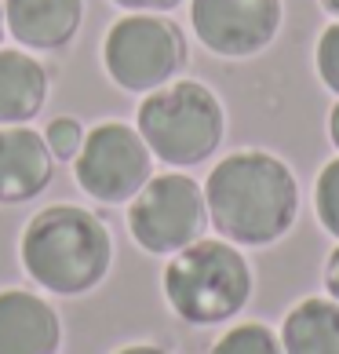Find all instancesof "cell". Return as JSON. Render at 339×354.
I'll return each mask as SVG.
<instances>
[{
  "label": "cell",
  "instance_id": "cell-1",
  "mask_svg": "<svg viewBox=\"0 0 339 354\" xmlns=\"http://www.w3.org/2000/svg\"><path fill=\"white\" fill-rule=\"evenodd\" d=\"M204 205L219 238L238 248H267L292 230L299 216V183L281 157L238 150L208 172Z\"/></svg>",
  "mask_w": 339,
  "mask_h": 354
},
{
  "label": "cell",
  "instance_id": "cell-2",
  "mask_svg": "<svg viewBox=\"0 0 339 354\" xmlns=\"http://www.w3.org/2000/svg\"><path fill=\"white\" fill-rule=\"evenodd\" d=\"M19 259L37 288L51 296H84L110 274L113 238L88 208L51 205L26 223Z\"/></svg>",
  "mask_w": 339,
  "mask_h": 354
},
{
  "label": "cell",
  "instance_id": "cell-3",
  "mask_svg": "<svg viewBox=\"0 0 339 354\" xmlns=\"http://www.w3.org/2000/svg\"><path fill=\"white\" fill-rule=\"evenodd\" d=\"M164 299L186 325H223L249 307L252 267L226 238H201L168 259Z\"/></svg>",
  "mask_w": 339,
  "mask_h": 354
},
{
  "label": "cell",
  "instance_id": "cell-4",
  "mask_svg": "<svg viewBox=\"0 0 339 354\" xmlns=\"http://www.w3.org/2000/svg\"><path fill=\"white\" fill-rule=\"evenodd\" d=\"M135 128L153 157L175 168H193L219 150L226 113L208 84L172 81L157 91H146L135 113Z\"/></svg>",
  "mask_w": 339,
  "mask_h": 354
},
{
  "label": "cell",
  "instance_id": "cell-5",
  "mask_svg": "<svg viewBox=\"0 0 339 354\" xmlns=\"http://www.w3.org/2000/svg\"><path fill=\"white\" fill-rule=\"evenodd\" d=\"M102 66L121 91H157L186 66V33L161 11H132L102 37Z\"/></svg>",
  "mask_w": 339,
  "mask_h": 354
},
{
  "label": "cell",
  "instance_id": "cell-6",
  "mask_svg": "<svg viewBox=\"0 0 339 354\" xmlns=\"http://www.w3.org/2000/svg\"><path fill=\"white\" fill-rule=\"evenodd\" d=\"M204 227V187L182 172L150 176L146 187L128 201V230L150 256H175L179 248L201 241Z\"/></svg>",
  "mask_w": 339,
  "mask_h": 354
},
{
  "label": "cell",
  "instance_id": "cell-7",
  "mask_svg": "<svg viewBox=\"0 0 339 354\" xmlns=\"http://www.w3.org/2000/svg\"><path fill=\"white\" fill-rule=\"evenodd\" d=\"M153 153L139 128L124 121H99L84 132L81 153L73 157V179L91 201L124 205L150 183Z\"/></svg>",
  "mask_w": 339,
  "mask_h": 354
},
{
  "label": "cell",
  "instance_id": "cell-8",
  "mask_svg": "<svg viewBox=\"0 0 339 354\" xmlns=\"http://www.w3.org/2000/svg\"><path fill=\"white\" fill-rule=\"evenodd\" d=\"M190 26L208 51L249 59L273 44L281 0H190Z\"/></svg>",
  "mask_w": 339,
  "mask_h": 354
},
{
  "label": "cell",
  "instance_id": "cell-9",
  "mask_svg": "<svg viewBox=\"0 0 339 354\" xmlns=\"http://www.w3.org/2000/svg\"><path fill=\"white\" fill-rule=\"evenodd\" d=\"M55 157L30 124H0V205H22L48 190Z\"/></svg>",
  "mask_w": 339,
  "mask_h": 354
},
{
  "label": "cell",
  "instance_id": "cell-10",
  "mask_svg": "<svg viewBox=\"0 0 339 354\" xmlns=\"http://www.w3.org/2000/svg\"><path fill=\"white\" fill-rule=\"evenodd\" d=\"M62 322L44 296L26 288L0 292V354H59Z\"/></svg>",
  "mask_w": 339,
  "mask_h": 354
},
{
  "label": "cell",
  "instance_id": "cell-11",
  "mask_svg": "<svg viewBox=\"0 0 339 354\" xmlns=\"http://www.w3.org/2000/svg\"><path fill=\"white\" fill-rule=\"evenodd\" d=\"M8 33L30 51L66 48L84 22V0H4Z\"/></svg>",
  "mask_w": 339,
  "mask_h": 354
},
{
  "label": "cell",
  "instance_id": "cell-12",
  "mask_svg": "<svg viewBox=\"0 0 339 354\" xmlns=\"http://www.w3.org/2000/svg\"><path fill=\"white\" fill-rule=\"evenodd\" d=\"M48 102V70L30 51L0 48V124H26Z\"/></svg>",
  "mask_w": 339,
  "mask_h": 354
},
{
  "label": "cell",
  "instance_id": "cell-13",
  "mask_svg": "<svg viewBox=\"0 0 339 354\" xmlns=\"http://www.w3.org/2000/svg\"><path fill=\"white\" fill-rule=\"evenodd\" d=\"M284 354H339V304L332 296H307L284 314Z\"/></svg>",
  "mask_w": 339,
  "mask_h": 354
},
{
  "label": "cell",
  "instance_id": "cell-14",
  "mask_svg": "<svg viewBox=\"0 0 339 354\" xmlns=\"http://www.w3.org/2000/svg\"><path fill=\"white\" fill-rule=\"evenodd\" d=\"M212 354H284L281 336L263 322L233 325L212 344Z\"/></svg>",
  "mask_w": 339,
  "mask_h": 354
},
{
  "label": "cell",
  "instance_id": "cell-15",
  "mask_svg": "<svg viewBox=\"0 0 339 354\" xmlns=\"http://www.w3.org/2000/svg\"><path fill=\"white\" fill-rule=\"evenodd\" d=\"M314 208H318L321 227L332 238H339V157L321 168L318 187H314Z\"/></svg>",
  "mask_w": 339,
  "mask_h": 354
},
{
  "label": "cell",
  "instance_id": "cell-16",
  "mask_svg": "<svg viewBox=\"0 0 339 354\" xmlns=\"http://www.w3.org/2000/svg\"><path fill=\"white\" fill-rule=\"evenodd\" d=\"M84 132H88V128L77 121V117H55V121H48L44 142H48L51 157H55V161H73V157L81 153Z\"/></svg>",
  "mask_w": 339,
  "mask_h": 354
},
{
  "label": "cell",
  "instance_id": "cell-17",
  "mask_svg": "<svg viewBox=\"0 0 339 354\" xmlns=\"http://www.w3.org/2000/svg\"><path fill=\"white\" fill-rule=\"evenodd\" d=\"M314 62H318V77H321V84L339 95V19H336V22L329 26V30L321 33L318 51H314Z\"/></svg>",
  "mask_w": 339,
  "mask_h": 354
},
{
  "label": "cell",
  "instance_id": "cell-18",
  "mask_svg": "<svg viewBox=\"0 0 339 354\" xmlns=\"http://www.w3.org/2000/svg\"><path fill=\"white\" fill-rule=\"evenodd\" d=\"M113 4L124 11H172L182 0H113Z\"/></svg>",
  "mask_w": 339,
  "mask_h": 354
},
{
  "label": "cell",
  "instance_id": "cell-19",
  "mask_svg": "<svg viewBox=\"0 0 339 354\" xmlns=\"http://www.w3.org/2000/svg\"><path fill=\"white\" fill-rule=\"evenodd\" d=\"M325 288H329V296L339 304V245L329 252V259H325Z\"/></svg>",
  "mask_w": 339,
  "mask_h": 354
},
{
  "label": "cell",
  "instance_id": "cell-20",
  "mask_svg": "<svg viewBox=\"0 0 339 354\" xmlns=\"http://www.w3.org/2000/svg\"><path fill=\"white\" fill-rule=\"evenodd\" d=\"M113 354H168V351L157 347V344H132V347H121V351H113Z\"/></svg>",
  "mask_w": 339,
  "mask_h": 354
},
{
  "label": "cell",
  "instance_id": "cell-21",
  "mask_svg": "<svg viewBox=\"0 0 339 354\" xmlns=\"http://www.w3.org/2000/svg\"><path fill=\"white\" fill-rule=\"evenodd\" d=\"M329 136H332V142L339 147V102L329 110Z\"/></svg>",
  "mask_w": 339,
  "mask_h": 354
},
{
  "label": "cell",
  "instance_id": "cell-22",
  "mask_svg": "<svg viewBox=\"0 0 339 354\" xmlns=\"http://www.w3.org/2000/svg\"><path fill=\"white\" fill-rule=\"evenodd\" d=\"M321 8H325V11H329V15H332V19H339V0H321Z\"/></svg>",
  "mask_w": 339,
  "mask_h": 354
},
{
  "label": "cell",
  "instance_id": "cell-23",
  "mask_svg": "<svg viewBox=\"0 0 339 354\" xmlns=\"http://www.w3.org/2000/svg\"><path fill=\"white\" fill-rule=\"evenodd\" d=\"M4 33H8V22H4V0H0V44H4Z\"/></svg>",
  "mask_w": 339,
  "mask_h": 354
}]
</instances>
